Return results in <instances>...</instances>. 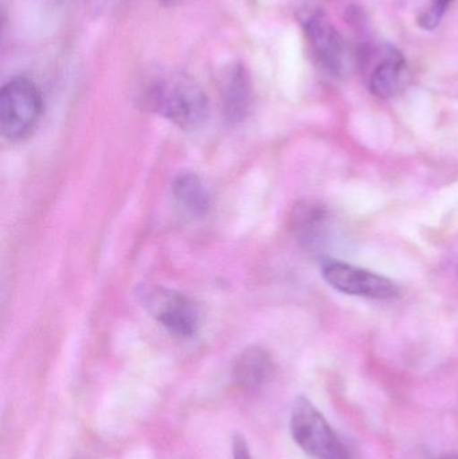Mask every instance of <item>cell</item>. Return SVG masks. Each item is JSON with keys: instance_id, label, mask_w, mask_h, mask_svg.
<instances>
[{"instance_id": "cell-3", "label": "cell", "mask_w": 458, "mask_h": 459, "mask_svg": "<svg viewBox=\"0 0 458 459\" xmlns=\"http://www.w3.org/2000/svg\"><path fill=\"white\" fill-rule=\"evenodd\" d=\"M293 441L315 459H349V453L324 415L306 396H298L290 410Z\"/></svg>"}, {"instance_id": "cell-14", "label": "cell", "mask_w": 458, "mask_h": 459, "mask_svg": "<svg viewBox=\"0 0 458 459\" xmlns=\"http://www.w3.org/2000/svg\"><path fill=\"white\" fill-rule=\"evenodd\" d=\"M193 2V0H160L161 4L164 7H179V5L188 4V3Z\"/></svg>"}, {"instance_id": "cell-4", "label": "cell", "mask_w": 458, "mask_h": 459, "mask_svg": "<svg viewBox=\"0 0 458 459\" xmlns=\"http://www.w3.org/2000/svg\"><path fill=\"white\" fill-rule=\"evenodd\" d=\"M300 19L312 56L322 69L341 77L359 65V59L355 58L341 32L323 11H307Z\"/></svg>"}, {"instance_id": "cell-11", "label": "cell", "mask_w": 458, "mask_h": 459, "mask_svg": "<svg viewBox=\"0 0 458 459\" xmlns=\"http://www.w3.org/2000/svg\"><path fill=\"white\" fill-rule=\"evenodd\" d=\"M293 222L300 242L307 247H312L324 237L327 229V212L319 204L304 202L296 209Z\"/></svg>"}, {"instance_id": "cell-5", "label": "cell", "mask_w": 458, "mask_h": 459, "mask_svg": "<svg viewBox=\"0 0 458 459\" xmlns=\"http://www.w3.org/2000/svg\"><path fill=\"white\" fill-rule=\"evenodd\" d=\"M140 301L148 313L174 336L190 337L198 331V307L185 294L147 286L140 290Z\"/></svg>"}, {"instance_id": "cell-9", "label": "cell", "mask_w": 458, "mask_h": 459, "mask_svg": "<svg viewBox=\"0 0 458 459\" xmlns=\"http://www.w3.org/2000/svg\"><path fill=\"white\" fill-rule=\"evenodd\" d=\"M273 361L263 348H246L233 366L236 385L246 393L260 390L273 374Z\"/></svg>"}, {"instance_id": "cell-2", "label": "cell", "mask_w": 458, "mask_h": 459, "mask_svg": "<svg viewBox=\"0 0 458 459\" xmlns=\"http://www.w3.org/2000/svg\"><path fill=\"white\" fill-rule=\"evenodd\" d=\"M43 112L38 86L26 77H15L0 91V131L8 142H21L32 134Z\"/></svg>"}, {"instance_id": "cell-10", "label": "cell", "mask_w": 458, "mask_h": 459, "mask_svg": "<svg viewBox=\"0 0 458 459\" xmlns=\"http://www.w3.org/2000/svg\"><path fill=\"white\" fill-rule=\"evenodd\" d=\"M172 194L179 206L193 217H204L212 206L209 190L193 172H182L175 178Z\"/></svg>"}, {"instance_id": "cell-7", "label": "cell", "mask_w": 458, "mask_h": 459, "mask_svg": "<svg viewBox=\"0 0 458 459\" xmlns=\"http://www.w3.org/2000/svg\"><path fill=\"white\" fill-rule=\"evenodd\" d=\"M220 93L223 115L230 123L246 117L253 104V85L246 66L241 62L228 65L220 73Z\"/></svg>"}, {"instance_id": "cell-8", "label": "cell", "mask_w": 458, "mask_h": 459, "mask_svg": "<svg viewBox=\"0 0 458 459\" xmlns=\"http://www.w3.org/2000/svg\"><path fill=\"white\" fill-rule=\"evenodd\" d=\"M405 78V56L393 46H386L379 53V61L371 70L368 85L374 96L387 100L397 96L402 91Z\"/></svg>"}, {"instance_id": "cell-6", "label": "cell", "mask_w": 458, "mask_h": 459, "mask_svg": "<svg viewBox=\"0 0 458 459\" xmlns=\"http://www.w3.org/2000/svg\"><path fill=\"white\" fill-rule=\"evenodd\" d=\"M323 277L335 290L350 296L386 299L398 294L397 285L389 278L344 262H327L323 266Z\"/></svg>"}, {"instance_id": "cell-1", "label": "cell", "mask_w": 458, "mask_h": 459, "mask_svg": "<svg viewBox=\"0 0 458 459\" xmlns=\"http://www.w3.org/2000/svg\"><path fill=\"white\" fill-rule=\"evenodd\" d=\"M143 104L185 131L199 128L209 117V100L198 82L182 72H159L143 86Z\"/></svg>"}, {"instance_id": "cell-13", "label": "cell", "mask_w": 458, "mask_h": 459, "mask_svg": "<svg viewBox=\"0 0 458 459\" xmlns=\"http://www.w3.org/2000/svg\"><path fill=\"white\" fill-rule=\"evenodd\" d=\"M231 455H233V459H253L249 445L241 434H234L233 439H231Z\"/></svg>"}, {"instance_id": "cell-12", "label": "cell", "mask_w": 458, "mask_h": 459, "mask_svg": "<svg viewBox=\"0 0 458 459\" xmlns=\"http://www.w3.org/2000/svg\"><path fill=\"white\" fill-rule=\"evenodd\" d=\"M452 2L454 0H432L429 7L419 18V27L422 30H428V31H433V30L437 29Z\"/></svg>"}, {"instance_id": "cell-15", "label": "cell", "mask_w": 458, "mask_h": 459, "mask_svg": "<svg viewBox=\"0 0 458 459\" xmlns=\"http://www.w3.org/2000/svg\"><path fill=\"white\" fill-rule=\"evenodd\" d=\"M435 459H458V455L457 453H448V455H438Z\"/></svg>"}]
</instances>
